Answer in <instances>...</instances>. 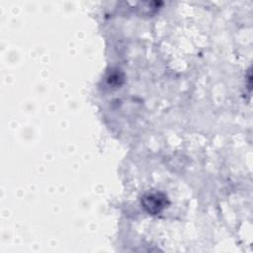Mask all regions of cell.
Listing matches in <instances>:
<instances>
[{
  "label": "cell",
  "instance_id": "obj_1",
  "mask_svg": "<svg viewBox=\"0 0 253 253\" xmlns=\"http://www.w3.org/2000/svg\"><path fill=\"white\" fill-rule=\"evenodd\" d=\"M142 205L148 212L154 214L165 207V199L160 194H148L143 197Z\"/></svg>",
  "mask_w": 253,
  "mask_h": 253
}]
</instances>
